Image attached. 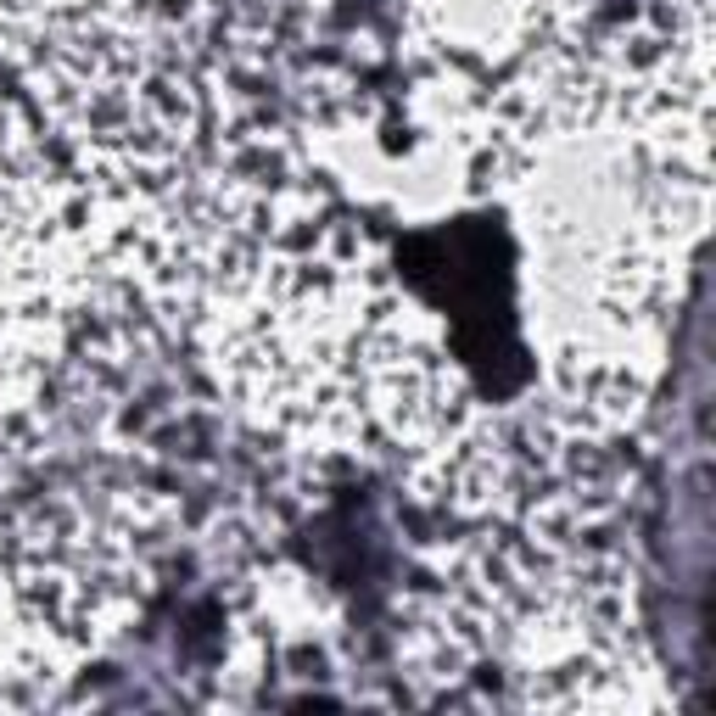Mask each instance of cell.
<instances>
[{
	"label": "cell",
	"instance_id": "1",
	"mask_svg": "<svg viewBox=\"0 0 716 716\" xmlns=\"http://www.w3.org/2000/svg\"><path fill=\"white\" fill-rule=\"evenodd\" d=\"M582 627V633H604V627H610V616H594V621H577ZM543 661H549L554 671H571V666H565V649L554 644V638H543Z\"/></svg>",
	"mask_w": 716,
	"mask_h": 716
}]
</instances>
